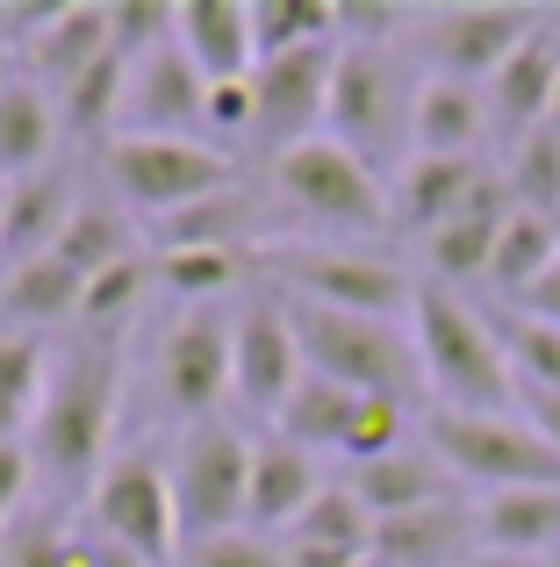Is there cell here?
Instances as JSON below:
<instances>
[{
	"instance_id": "6da1fadb",
	"label": "cell",
	"mask_w": 560,
	"mask_h": 567,
	"mask_svg": "<svg viewBox=\"0 0 560 567\" xmlns=\"http://www.w3.org/2000/svg\"><path fill=\"white\" fill-rule=\"evenodd\" d=\"M129 338L123 331H72V346L51 360L43 381V410L29 424V460L37 482H51L58 496H86L108 467L115 410H123V374H129Z\"/></svg>"
},
{
	"instance_id": "7a4b0ae2",
	"label": "cell",
	"mask_w": 560,
	"mask_h": 567,
	"mask_svg": "<svg viewBox=\"0 0 560 567\" xmlns=\"http://www.w3.org/2000/svg\"><path fill=\"white\" fill-rule=\"evenodd\" d=\"M259 202H267L273 245H360V237L395 230L388 181L331 137H309L294 152L267 158Z\"/></svg>"
},
{
	"instance_id": "3957f363",
	"label": "cell",
	"mask_w": 560,
	"mask_h": 567,
	"mask_svg": "<svg viewBox=\"0 0 560 567\" xmlns=\"http://www.w3.org/2000/svg\"><path fill=\"white\" fill-rule=\"evenodd\" d=\"M409 338H417V367H424L432 410H467V416H510L518 410V374H510V352L496 338L489 309H475L467 295L438 288V280H417Z\"/></svg>"
},
{
	"instance_id": "277c9868",
	"label": "cell",
	"mask_w": 560,
	"mask_h": 567,
	"mask_svg": "<svg viewBox=\"0 0 560 567\" xmlns=\"http://www.w3.org/2000/svg\"><path fill=\"white\" fill-rule=\"evenodd\" d=\"M288 317H294V346H302L309 374L352 388V395H388V402L424 395V367H417L409 323L352 317V309H317V302H288Z\"/></svg>"
},
{
	"instance_id": "5b68a950",
	"label": "cell",
	"mask_w": 560,
	"mask_h": 567,
	"mask_svg": "<svg viewBox=\"0 0 560 567\" xmlns=\"http://www.w3.org/2000/svg\"><path fill=\"white\" fill-rule=\"evenodd\" d=\"M409 101H417V80L403 72L395 43H338L323 137L366 158L374 173H395L409 158Z\"/></svg>"
},
{
	"instance_id": "8992f818",
	"label": "cell",
	"mask_w": 560,
	"mask_h": 567,
	"mask_svg": "<svg viewBox=\"0 0 560 567\" xmlns=\"http://www.w3.org/2000/svg\"><path fill=\"white\" fill-rule=\"evenodd\" d=\"M259 280L280 288L288 302L352 309V317H388V323H409V302H417V280L374 245H267Z\"/></svg>"
},
{
	"instance_id": "52a82bcc",
	"label": "cell",
	"mask_w": 560,
	"mask_h": 567,
	"mask_svg": "<svg viewBox=\"0 0 560 567\" xmlns=\"http://www.w3.org/2000/svg\"><path fill=\"white\" fill-rule=\"evenodd\" d=\"M101 181H108V202H123L137 223H158L238 187V158L201 137H115L101 152Z\"/></svg>"
},
{
	"instance_id": "ba28073f",
	"label": "cell",
	"mask_w": 560,
	"mask_h": 567,
	"mask_svg": "<svg viewBox=\"0 0 560 567\" xmlns=\"http://www.w3.org/2000/svg\"><path fill=\"white\" fill-rule=\"evenodd\" d=\"M424 445L446 460L453 482L504 496V488H553L560 482V453L525 424V410L510 416H467V410H424L417 416Z\"/></svg>"
},
{
	"instance_id": "9c48e42d",
	"label": "cell",
	"mask_w": 560,
	"mask_h": 567,
	"mask_svg": "<svg viewBox=\"0 0 560 567\" xmlns=\"http://www.w3.org/2000/svg\"><path fill=\"white\" fill-rule=\"evenodd\" d=\"M173 511H180V546L245 532V496H252V439L230 416L187 424L173 445Z\"/></svg>"
},
{
	"instance_id": "30bf717a",
	"label": "cell",
	"mask_w": 560,
	"mask_h": 567,
	"mask_svg": "<svg viewBox=\"0 0 560 567\" xmlns=\"http://www.w3.org/2000/svg\"><path fill=\"white\" fill-rule=\"evenodd\" d=\"M86 532L123 554L166 567L180 560V511H173V467L152 445H123L101 467V482L86 488Z\"/></svg>"
},
{
	"instance_id": "8fae6325",
	"label": "cell",
	"mask_w": 560,
	"mask_h": 567,
	"mask_svg": "<svg viewBox=\"0 0 560 567\" xmlns=\"http://www.w3.org/2000/svg\"><path fill=\"white\" fill-rule=\"evenodd\" d=\"M302 346H294V317H288V295L280 288H245V302L230 309V402L252 416H280V402L294 395L302 381Z\"/></svg>"
},
{
	"instance_id": "7c38bea8",
	"label": "cell",
	"mask_w": 560,
	"mask_h": 567,
	"mask_svg": "<svg viewBox=\"0 0 560 567\" xmlns=\"http://www.w3.org/2000/svg\"><path fill=\"white\" fill-rule=\"evenodd\" d=\"M152 388H158V410L180 416V424L224 416V402H230V309L224 302L180 309V323L158 338Z\"/></svg>"
},
{
	"instance_id": "4fadbf2b",
	"label": "cell",
	"mask_w": 560,
	"mask_h": 567,
	"mask_svg": "<svg viewBox=\"0 0 560 567\" xmlns=\"http://www.w3.org/2000/svg\"><path fill=\"white\" fill-rule=\"evenodd\" d=\"M331 72H338V43L288 51V58H259V72H252V144L267 158L294 152V144H309V137H323V115H331Z\"/></svg>"
},
{
	"instance_id": "5bb4252c",
	"label": "cell",
	"mask_w": 560,
	"mask_h": 567,
	"mask_svg": "<svg viewBox=\"0 0 560 567\" xmlns=\"http://www.w3.org/2000/svg\"><path fill=\"white\" fill-rule=\"evenodd\" d=\"M547 14L532 8H446V14H424V58H432L438 80H467V86H489L525 43L539 37Z\"/></svg>"
},
{
	"instance_id": "9a60e30c",
	"label": "cell",
	"mask_w": 560,
	"mask_h": 567,
	"mask_svg": "<svg viewBox=\"0 0 560 567\" xmlns=\"http://www.w3.org/2000/svg\"><path fill=\"white\" fill-rule=\"evenodd\" d=\"M115 137H201L209 144V72L173 37L129 65V101H123V130Z\"/></svg>"
},
{
	"instance_id": "2e32d148",
	"label": "cell",
	"mask_w": 560,
	"mask_h": 567,
	"mask_svg": "<svg viewBox=\"0 0 560 567\" xmlns=\"http://www.w3.org/2000/svg\"><path fill=\"white\" fill-rule=\"evenodd\" d=\"M72 216H80L72 158H58V166L29 173V181H14V187H0V274H14V266H29V259H51Z\"/></svg>"
},
{
	"instance_id": "e0dca14e",
	"label": "cell",
	"mask_w": 560,
	"mask_h": 567,
	"mask_svg": "<svg viewBox=\"0 0 560 567\" xmlns=\"http://www.w3.org/2000/svg\"><path fill=\"white\" fill-rule=\"evenodd\" d=\"M481 187H489V166H481V158H403V166L388 173V216H395V230H409L424 245V237L446 230Z\"/></svg>"
},
{
	"instance_id": "ac0fdd59",
	"label": "cell",
	"mask_w": 560,
	"mask_h": 567,
	"mask_svg": "<svg viewBox=\"0 0 560 567\" xmlns=\"http://www.w3.org/2000/svg\"><path fill=\"white\" fill-rule=\"evenodd\" d=\"M553 86H560V14L539 22V37L496 72L481 94H489V130H504L510 144H525L532 130H547L553 115Z\"/></svg>"
},
{
	"instance_id": "d6986e66",
	"label": "cell",
	"mask_w": 560,
	"mask_h": 567,
	"mask_svg": "<svg viewBox=\"0 0 560 567\" xmlns=\"http://www.w3.org/2000/svg\"><path fill=\"white\" fill-rule=\"evenodd\" d=\"M345 488L366 503V511H374V525H381V517H409V511H438V503H460V482H453L446 460L424 445V431L403 445V453L352 467V474H345Z\"/></svg>"
},
{
	"instance_id": "ffe728a7",
	"label": "cell",
	"mask_w": 560,
	"mask_h": 567,
	"mask_svg": "<svg viewBox=\"0 0 560 567\" xmlns=\"http://www.w3.org/2000/svg\"><path fill=\"white\" fill-rule=\"evenodd\" d=\"M323 496V460L288 439H252V496H245V532L288 539V525Z\"/></svg>"
},
{
	"instance_id": "44dd1931",
	"label": "cell",
	"mask_w": 560,
	"mask_h": 567,
	"mask_svg": "<svg viewBox=\"0 0 560 567\" xmlns=\"http://www.w3.org/2000/svg\"><path fill=\"white\" fill-rule=\"evenodd\" d=\"M481 137H489V94L424 72L409 101V158H475Z\"/></svg>"
},
{
	"instance_id": "7402d4cb",
	"label": "cell",
	"mask_w": 560,
	"mask_h": 567,
	"mask_svg": "<svg viewBox=\"0 0 560 567\" xmlns=\"http://www.w3.org/2000/svg\"><path fill=\"white\" fill-rule=\"evenodd\" d=\"M510 208H518V202H510L504 173H489V187H481L475 202H467L460 216L446 223V230L424 237V266H432L438 288H467V280H489V259H496V237H504Z\"/></svg>"
},
{
	"instance_id": "603a6c76",
	"label": "cell",
	"mask_w": 560,
	"mask_h": 567,
	"mask_svg": "<svg viewBox=\"0 0 560 567\" xmlns=\"http://www.w3.org/2000/svg\"><path fill=\"white\" fill-rule=\"evenodd\" d=\"M65 158V115L43 80H8L0 86V187Z\"/></svg>"
},
{
	"instance_id": "cb8c5ba5",
	"label": "cell",
	"mask_w": 560,
	"mask_h": 567,
	"mask_svg": "<svg viewBox=\"0 0 560 567\" xmlns=\"http://www.w3.org/2000/svg\"><path fill=\"white\" fill-rule=\"evenodd\" d=\"M475 554H481V532L467 503H438V511H409L374 525V567H460Z\"/></svg>"
},
{
	"instance_id": "d4e9b609",
	"label": "cell",
	"mask_w": 560,
	"mask_h": 567,
	"mask_svg": "<svg viewBox=\"0 0 560 567\" xmlns=\"http://www.w3.org/2000/svg\"><path fill=\"white\" fill-rule=\"evenodd\" d=\"M173 43L195 58L209 80H252L259 43H252V0H187L173 8Z\"/></svg>"
},
{
	"instance_id": "484cf974",
	"label": "cell",
	"mask_w": 560,
	"mask_h": 567,
	"mask_svg": "<svg viewBox=\"0 0 560 567\" xmlns=\"http://www.w3.org/2000/svg\"><path fill=\"white\" fill-rule=\"evenodd\" d=\"M475 532L489 554L510 560H560V482L553 488H504L475 503Z\"/></svg>"
},
{
	"instance_id": "4316f807",
	"label": "cell",
	"mask_w": 560,
	"mask_h": 567,
	"mask_svg": "<svg viewBox=\"0 0 560 567\" xmlns=\"http://www.w3.org/2000/svg\"><path fill=\"white\" fill-rule=\"evenodd\" d=\"M80 309H86V280L72 274L58 251H51V259L14 266V274H0V331H14V338L80 323Z\"/></svg>"
},
{
	"instance_id": "83f0119b",
	"label": "cell",
	"mask_w": 560,
	"mask_h": 567,
	"mask_svg": "<svg viewBox=\"0 0 560 567\" xmlns=\"http://www.w3.org/2000/svg\"><path fill=\"white\" fill-rule=\"evenodd\" d=\"M360 402L366 395H352V388H338V381H323V374H302L294 381V395L280 402V416H273V439H288V445H302V453H345V431H352V416H360Z\"/></svg>"
},
{
	"instance_id": "f1b7e54d",
	"label": "cell",
	"mask_w": 560,
	"mask_h": 567,
	"mask_svg": "<svg viewBox=\"0 0 560 567\" xmlns=\"http://www.w3.org/2000/svg\"><path fill=\"white\" fill-rule=\"evenodd\" d=\"M58 259H65L80 280H101L108 266L144 259V223L129 216L123 202H80V216H72L65 237H58Z\"/></svg>"
},
{
	"instance_id": "f546056e",
	"label": "cell",
	"mask_w": 560,
	"mask_h": 567,
	"mask_svg": "<svg viewBox=\"0 0 560 567\" xmlns=\"http://www.w3.org/2000/svg\"><path fill=\"white\" fill-rule=\"evenodd\" d=\"M553 266H560V223L553 216H532V208H510L504 237H496V259H489V288L504 295V309L525 302Z\"/></svg>"
},
{
	"instance_id": "4dcf8cb0",
	"label": "cell",
	"mask_w": 560,
	"mask_h": 567,
	"mask_svg": "<svg viewBox=\"0 0 560 567\" xmlns=\"http://www.w3.org/2000/svg\"><path fill=\"white\" fill-rule=\"evenodd\" d=\"M152 280L187 309H216L230 288H259V251H152Z\"/></svg>"
},
{
	"instance_id": "1f68e13d",
	"label": "cell",
	"mask_w": 560,
	"mask_h": 567,
	"mask_svg": "<svg viewBox=\"0 0 560 567\" xmlns=\"http://www.w3.org/2000/svg\"><path fill=\"white\" fill-rule=\"evenodd\" d=\"M280 546H323V554H374V511L345 482H323V496L288 525Z\"/></svg>"
},
{
	"instance_id": "d6a6232c",
	"label": "cell",
	"mask_w": 560,
	"mask_h": 567,
	"mask_svg": "<svg viewBox=\"0 0 560 567\" xmlns=\"http://www.w3.org/2000/svg\"><path fill=\"white\" fill-rule=\"evenodd\" d=\"M43 381H51L43 338L0 331V445L29 439V424H37V410H43Z\"/></svg>"
},
{
	"instance_id": "836d02e7",
	"label": "cell",
	"mask_w": 560,
	"mask_h": 567,
	"mask_svg": "<svg viewBox=\"0 0 560 567\" xmlns=\"http://www.w3.org/2000/svg\"><path fill=\"white\" fill-rule=\"evenodd\" d=\"M94 532H72L58 511H22L0 532V567H86Z\"/></svg>"
},
{
	"instance_id": "e575fe53",
	"label": "cell",
	"mask_w": 560,
	"mask_h": 567,
	"mask_svg": "<svg viewBox=\"0 0 560 567\" xmlns=\"http://www.w3.org/2000/svg\"><path fill=\"white\" fill-rule=\"evenodd\" d=\"M252 43H259V58L338 43V8L331 0H252Z\"/></svg>"
},
{
	"instance_id": "d590c367",
	"label": "cell",
	"mask_w": 560,
	"mask_h": 567,
	"mask_svg": "<svg viewBox=\"0 0 560 567\" xmlns=\"http://www.w3.org/2000/svg\"><path fill=\"white\" fill-rule=\"evenodd\" d=\"M489 317H496V338H504V352H510L518 388L560 395V323L532 317V309H489Z\"/></svg>"
},
{
	"instance_id": "8d00e7d4",
	"label": "cell",
	"mask_w": 560,
	"mask_h": 567,
	"mask_svg": "<svg viewBox=\"0 0 560 567\" xmlns=\"http://www.w3.org/2000/svg\"><path fill=\"white\" fill-rule=\"evenodd\" d=\"M144 288H158V280H152V251H144V259L108 266L101 280H86V309H80V323H72V331H123L129 338Z\"/></svg>"
},
{
	"instance_id": "74e56055",
	"label": "cell",
	"mask_w": 560,
	"mask_h": 567,
	"mask_svg": "<svg viewBox=\"0 0 560 567\" xmlns=\"http://www.w3.org/2000/svg\"><path fill=\"white\" fill-rule=\"evenodd\" d=\"M504 187H510V202H518V208L560 223V137H553V130H532L525 144H510Z\"/></svg>"
},
{
	"instance_id": "f35d334b",
	"label": "cell",
	"mask_w": 560,
	"mask_h": 567,
	"mask_svg": "<svg viewBox=\"0 0 560 567\" xmlns=\"http://www.w3.org/2000/svg\"><path fill=\"white\" fill-rule=\"evenodd\" d=\"M417 439V416H409V402H388V395H366L360 402V416H352V431H345V467H366V460H388V453H403V445Z\"/></svg>"
},
{
	"instance_id": "ab89813d",
	"label": "cell",
	"mask_w": 560,
	"mask_h": 567,
	"mask_svg": "<svg viewBox=\"0 0 560 567\" xmlns=\"http://www.w3.org/2000/svg\"><path fill=\"white\" fill-rule=\"evenodd\" d=\"M180 567H288V546L267 532H224V539L180 546Z\"/></svg>"
},
{
	"instance_id": "60d3db41",
	"label": "cell",
	"mask_w": 560,
	"mask_h": 567,
	"mask_svg": "<svg viewBox=\"0 0 560 567\" xmlns=\"http://www.w3.org/2000/svg\"><path fill=\"white\" fill-rule=\"evenodd\" d=\"M209 144H252V80H209Z\"/></svg>"
},
{
	"instance_id": "b9f144b4",
	"label": "cell",
	"mask_w": 560,
	"mask_h": 567,
	"mask_svg": "<svg viewBox=\"0 0 560 567\" xmlns=\"http://www.w3.org/2000/svg\"><path fill=\"white\" fill-rule=\"evenodd\" d=\"M29 488H37V460H29V439L0 445V532H8L14 517H22Z\"/></svg>"
},
{
	"instance_id": "7bdbcfd3",
	"label": "cell",
	"mask_w": 560,
	"mask_h": 567,
	"mask_svg": "<svg viewBox=\"0 0 560 567\" xmlns=\"http://www.w3.org/2000/svg\"><path fill=\"white\" fill-rule=\"evenodd\" d=\"M518 410H525V424L560 453V395H547V388H518Z\"/></svg>"
},
{
	"instance_id": "ee69618b",
	"label": "cell",
	"mask_w": 560,
	"mask_h": 567,
	"mask_svg": "<svg viewBox=\"0 0 560 567\" xmlns=\"http://www.w3.org/2000/svg\"><path fill=\"white\" fill-rule=\"evenodd\" d=\"M288 567H374V554H323V546H288Z\"/></svg>"
},
{
	"instance_id": "f6af8a7d",
	"label": "cell",
	"mask_w": 560,
	"mask_h": 567,
	"mask_svg": "<svg viewBox=\"0 0 560 567\" xmlns=\"http://www.w3.org/2000/svg\"><path fill=\"white\" fill-rule=\"evenodd\" d=\"M510 309H532V317H547V323H560V266L547 280H539L532 295H525V302H510Z\"/></svg>"
},
{
	"instance_id": "bcb514c9",
	"label": "cell",
	"mask_w": 560,
	"mask_h": 567,
	"mask_svg": "<svg viewBox=\"0 0 560 567\" xmlns=\"http://www.w3.org/2000/svg\"><path fill=\"white\" fill-rule=\"evenodd\" d=\"M86 567H152V560H137V554H123V546L94 539V560H86Z\"/></svg>"
},
{
	"instance_id": "7dc6e473",
	"label": "cell",
	"mask_w": 560,
	"mask_h": 567,
	"mask_svg": "<svg viewBox=\"0 0 560 567\" xmlns=\"http://www.w3.org/2000/svg\"><path fill=\"white\" fill-rule=\"evenodd\" d=\"M460 567H539V560H510V554H489V546H481V554L460 560Z\"/></svg>"
},
{
	"instance_id": "c3c4849f",
	"label": "cell",
	"mask_w": 560,
	"mask_h": 567,
	"mask_svg": "<svg viewBox=\"0 0 560 567\" xmlns=\"http://www.w3.org/2000/svg\"><path fill=\"white\" fill-rule=\"evenodd\" d=\"M547 130H553V137H560V86H553V115H547Z\"/></svg>"
},
{
	"instance_id": "681fc988",
	"label": "cell",
	"mask_w": 560,
	"mask_h": 567,
	"mask_svg": "<svg viewBox=\"0 0 560 567\" xmlns=\"http://www.w3.org/2000/svg\"><path fill=\"white\" fill-rule=\"evenodd\" d=\"M0 86H8V43H0Z\"/></svg>"
},
{
	"instance_id": "f907efd6",
	"label": "cell",
	"mask_w": 560,
	"mask_h": 567,
	"mask_svg": "<svg viewBox=\"0 0 560 567\" xmlns=\"http://www.w3.org/2000/svg\"><path fill=\"white\" fill-rule=\"evenodd\" d=\"M547 567H560V560H547Z\"/></svg>"
}]
</instances>
